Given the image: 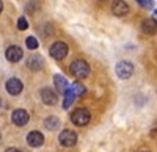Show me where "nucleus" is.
Listing matches in <instances>:
<instances>
[{
	"mask_svg": "<svg viewBox=\"0 0 157 152\" xmlns=\"http://www.w3.org/2000/svg\"><path fill=\"white\" fill-rule=\"evenodd\" d=\"M71 74L74 75L75 79H86L88 75H90V65L85 61V60H75L72 61V65H71Z\"/></svg>",
	"mask_w": 157,
	"mask_h": 152,
	"instance_id": "1",
	"label": "nucleus"
},
{
	"mask_svg": "<svg viewBox=\"0 0 157 152\" xmlns=\"http://www.w3.org/2000/svg\"><path fill=\"white\" fill-rule=\"evenodd\" d=\"M91 119V113L86 110V108H77L72 115H71V121L75 124V125H86Z\"/></svg>",
	"mask_w": 157,
	"mask_h": 152,
	"instance_id": "2",
	"label": "nucleus"
},
{
	"mask_svg": "<svg viewBox=\"0 0 157 152\" xmlns=\"http://www.w3.org/2000/svg\"><path fill=\"white\" fill-rule=\"evenodd\" d=\"M49 54L52 58H55V60H63L64 57L68 55V46L66 43H63V41H57L50 46L49 49Z\"/></svg>",
	"mask_w": 157,
	"mask_h": 152,
	"instance_id": "3",
	"label": "nucleus"
},
{
	"mask_svg": "<svg viewBox=\"0 0 157 152\" xmlns=\"http://www.w3.org/2000/svg\"><path fill=\"white\" fill-rule=\"evenodd\" d=\"M115 71H116L118 77L123 79V80H126V79H129L130 75L134 74V65H132L130 61H120V63L116 65Z\"/></svg>",
	"mask_w": 157,
	"mask_h": 152,
	"instance_id": "4",
	"label": "nucleus"
},
{
	"mask_svg": "<svg viewBox=\"0 0 157 152\" xmlns=\"http://www.w3.org/2000/svg\"><path fill=\"white\" fill-rule=\"evenodd\" d=\"M11 119H13V122H14V124L17 125V127H24V125L29 122L30 116H29V113L25 111V110H22V108H17V110H14V111H13Z\"/></svg>",
	"mask_w": 157,
	"mask_h": 152,
	"instance_id": "5",
	"label": "nucleus"
},
{
	"mask_svg": "<svg viewBox=\"0 0 157 152\" xmlns=\"http://www.w3.org/2000/svg\"><path fill=\"white\" fill-rule=\"evenodd\" d=\"M5 57L10 63H17L22 60L24 57V52H22V49L19 46H10L6 49V52H5Z\"/></svg>",
	"mask_w": 157,
	"mask_h": 152,
	"instance_id": "6",
	"label": "nucleus"
},
{
	"mask_svg": "<svg viewBox=\"0 0 157 152\" xmlns=\"http://www.w3.org/2000/svg\"><path fill=\"white\" fill-rule=\"evenodd\" d=\"M60 143L64 146V147H71V146H74L75 143H77V135H75V132H72V130H63L61 133H60Z\"/></svg>",
	"mask_w": 157,
	"mask_h": 152,
	"instance_id": "7",
	"label": "nucleus"
},
{
	"mask_svg": "<svg viewBox=\"0 0 157 152\" xmlns=\"http://www.w3.org/2000/svg\"><path fill=\"white\" fill-rule=\"evenodd\" d=\"M5 88H6V91H8L11 96H17V94L22 93L24 85H22V82H21L19 79H10V80H6Z\"/></svg>",
	"mask_w": 157,
	"mask_h": 152,
	"instance_id": "8",
	"label": "nucleus"
},
{
	"mask_svg": "<svg viewBox=\"0 0 157 152\" xmlns=\"http://www.w3.org/2000/svg\"><path fill=\"white\" fill-rule=\"evenodd\" d=\"M41 100L46 104V105H55L57 100H58V96L54 90H50V88H43L41 90Z\"/></svg>",
	"mask_w": 157,
	"mask_h": 152,
	"instance_id": "9",
	"label": "nucleus"
},
{
	"mask_svg": "<svg viewBox=\"0 0 157 152\" xmlns=\"http://www.w3.org/2000/svg\"><path fill=\"white\" fill-rule=\"evenodd\" d=\"M112 13L118 17H123L129 13V5L124 2V0H115L112 5Z\"/></svg>",
	"mask_w": 157,
	"mask_h": 152,
	"instance_id": "10",
	"label": "nucleus"
},
{
	"mask_svg": "<svg viewBox=\"0 0 157 152\" xmlns=\"http://www.w3.org/2000/svg\"><path fill=\"white\" fill-rule=\"evenodd\" d=\"M27 143L29 146L32 147H39V146H43L44 143V135L41 132H38V130H33L27 135Z\"/></svg>",
	"mask_w": 157,
	"mask_h": 152,
	"instance_id": "11",
	"label": "nucleus"
},
{
	"mask_svg": "<svg viewBox=\"0 0 157 152\" xmlns=\"http://www.w3.org/2000/svg\"><path fill=\"white\" fill-rule=\"evenodd\" d=\"M141 28H143V32L148 33V35H154V33H157V24L152 19H146V20H143Z\"/></svg>",
	"mask_w": 157,
	"mask_h": 152,
	"instance_id": "12",
	"label": "nucleus"
},
{
	"mask_svg": "<svg viewBox=\"0 0 157 152\" xmlns=\"http://www.w3.org/2000/svg\"><path fill=\"white\" fill-rule=\"evenodd\" d=\"M54 82H55V86H57V90L60 91V93H64V91H66L68 90V80L66 79H64L63 77V75H55V77H54Z\"/></svg>",
	"mask_w": 157,
	"mask_h": 152,
	"instance_id": "13",
	"label": "nucleus"
},
{
	"mask_svg": "<svg viewBox=\"0 0 157 152\" xmlns=\"http://www.w3.org/2000/svg\"><path fill=\"white\" fill-rule=\"evenodd\" d=\"M64 94V102H63V108H69L71 105H72V102H74V99H75V94L72 93V90L68 86V90L63 93Z\"/></svg>",
	"mask_w": 157,
	"mask_h": 152,
	"instance_id": "14",
	"label": "nucleus"
},
{
	"mask_svg": "<svg viewBox=\"0 0 157 152\" xmlns=\"http://www.w3.org/2000/svg\"><path fill=\"white\" fill-rule=\"evenodd\" d=\"M44 125L49 129V130H57L58 125H60V119L57 116H49L46 121H44Z\"/></svg>",
	"mask_w": 157,
	"mask_h": 152,
	"instance_id": "15",
	"label": "nucleus"
},
{
	"mask_svg": "<svg viewBox=\"0 0 157 152\" xmlns=\"http://www.w3.org/2000/svg\"><path fill=\"white\" fill-rule=\"evenodd\" d=\"M29 68L30 69H35V71L41 69L43 68V58L41 57H32L29 60Z\"/></svg>",
	"mask_w": 157,
	"mask_h": 152,
	"instance_id": "16",
	"label": "nucleus"
},
{
	"mask_svg": "<svg viewBox=\"0 0 157 152\" xmlns=\"http://www.w3.org/2000/svg\"><path fill=\"white\" fill-rule=\"evenodd\" d=\"M25 44H27V47L30 49V50H35V49H38V39L35 36H29L27 39H25Z\"/></svg>",
	"mask_w": 157,
	"mask_h": 152,
	"instance_id": "17",
	"label": "nucleus"
},
{
	"mask_svg": "<svg viewBox=\"0 0 157 152\" xmlns=\"http://www.w3.org/2000/svg\"><path fill=\"white\" fill-rule=\"evenodd\" d=\"M69 88H71V90H72V93L75 94V97L85 93V88H83V86H82L80 83H72V85H71Z\"/></svg>",
	"mask_w": 157,
	"mask_h": 152,
	"instance_id": "18",
	"label": "nucleus"
},
{
	"mask_svg": "<svg viewBox=\"0 0 157 152\" xmlns=\"http://www.w3.org/2000/svg\"><path fill=\"white\" fill-rule=\"evenodd\" d=\"M17 28H19V30H27V28H29L27 19H25V17H19V19H17Z\"/></svg>",
	"mask_w": 157,
	"mask_h": 152,
	"instance_id": "19",
	"label": "nucleus"
},
{
	"mask_svg": "<svg viewBox=\"0 0 157 152\" xmlns=\"http://www.w3.org/2000/svg\"><path fill=\"white\" fill-rule=\"evenodd\" d=\"M137 2L145 8H154V0H137Z\"/></svg>",
	"mask_w": 157,
	"mask_h": 152,
	"instance_id": "20",
	"label": "nucleus"
},
{
	"mask_svg": "<svg viewBox=\"0 0 157 152\" xmlns=\"http://www.w3.org/2000/svg\"><path fill=\"white\" fill-rule=\"evenodd\" d=\"M5 152H21L19 149H16V147H10V149H6Z\"/></svg>",
	"mask_w": 157,
	"mask_h": 152,
	"instance_id": "21",
	"label": "nucleus"
},
{
	"mask_svg": "<svg viewBox=\"0 0 157 152\" xmlns=\"http://www.w3.org/2000/svg\"><path fill=\"white\" fill-rule=\"evenodd\" d=\"M152 20L157 24V9H154V14H152Z\"/></svg>",
	"mask_w": 157,
	"mask_h": 152,
	"instance_id": "22",
	"label": "nucleus"
},
{
	"mask_svg": "<svg viewBox=\"0 0 157 152\" xmlns=\"http://www.w3.org/2000/svg\"><path fill=\"white\" fill-rule=\"evenodd\" d=\"M2 9H3V2L0 0V13H2Z\"/></svg>",
	"mask_w": 157,
	"mask_h": 152,
	"instance_id": "23",
	"label": "nucleus"
},
{
	"mask_svg": "<svg viewBox=\"0 0 157 152\" xmlns=\"http://www.w3.org/2000/svg\"><path fill=\"white\" fill-rule=\"evenodd\" d=\"M141 152H148V150H141Z\"/></svg>",
	"mask_w": 157,
	"mask_h": 152,
	"instance_id": "24",
	"label": "nucleus"
}]
</instances>
